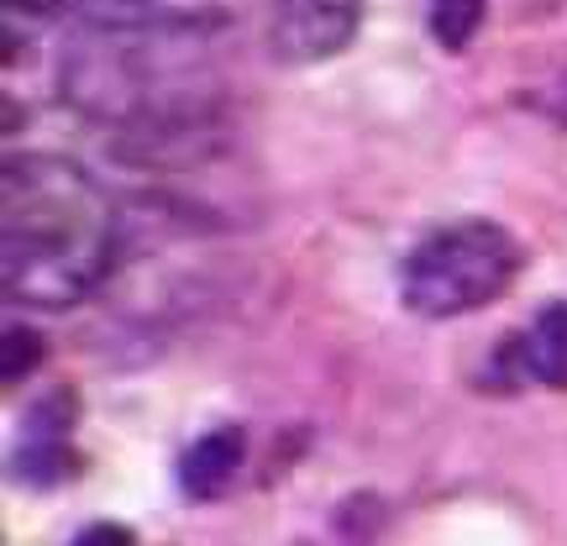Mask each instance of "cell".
<instances>
[{
	"mask_svg": "<svg viewBox=\"0 0 567 546\" xmlns=\"http://www.w3.org/2000/svg\"><path fill=\"white\" fill-rule=\"evenodd\" d=\"M122 222L95 174L59 153L0 163V284L17 305L69 310L116 264Z\"/></svg>",
	"mask_w": 567,
	"mask_h": 546,
	"instance_id": "1",
	"label": "cell"
},
{
	"mask_svg": "<svg viewBox=\"0 0 567 546\" xmlns=\"http://www.w3.org/2000/svg\"><path fill=\"white\" fill-rule=\"evenodd\" d=\"M53 84L80 116L147 137L195 132L221 111V74L205 32L84 21L53 53Z\"/></svg>",
	"mask_w": 567,
	"mask_h": 546,
	"instance_id": "2",
	"label": "cell"
},
{
	"mask_svg": "<svg viewBox=\"0 0 567 546\" xmlns=\"http://www.w3.org/2000/svg\"><path fill=\"white\" fill-rule=\"evenodd\" d=\"M520 274V243L499 222H452L410 247L400 300L425 321L473 316L505 295Z\"/></svg>",
	"mask_w": 567,
	"mask_h": 546,
	"instance_id": "3",
	"label": "cell"
},
{
	"mask_svg": "<svg viewBox=\"0 0 567 546\" xmlns=\"http://www.w3.org/2000/svg\"><path fill=\"white\" fill-rule=\"evenodd\" d=\"M363 27V0H268V48L279 63H326Z\"/></svg>",
	"mask_w": 567,
	"mask_h": 546,
	"instance_id": "4",
	"label": "cell"
},
{
	"mask_svg": "<svg viewBox=\"0 0 567 546\" xmlns=\"http://www.w3.org/2000/svg\"><path fill=\"white\" fill-rule=\"evenodd\" d=\"M84 21L111 27H163V32H221L252 11V0H74Z\"/></svg>",
	"mask_w": 567,
	"mask_h": 546,
	"instance_id": "5",
	"label": "cell"
},
{
	"mask_svg": "<svg viewBox=\"0 0 567 546\" xmlns=\"http://www.w3.org/2000/svg\"><path fill=\"white\" fill-rule=\"evenodd\" d=\"M499 363H505V389L520 384H547L567 389V300H551L536 310V321L499 347Z\"/></svg>",
	"mask_w": 567,
	"mask_h": 546,
	"instance_id": "6",
	"label": "cell"
},
{
	"mask_svg": "<svg viewBox=\"0 0 567 546\" xmlns=\"http://www.w3.org/2000/svg\"><path fill=\"white\" fill-rule=\"evenodd\" d=\"M247 463V436L237 431V425H221V431H205L200 442L184 446L179 457V488L184 499H216V494H226V484L243 473Z\"/></svg>",
	"mask_w": 567,
	"mask_h": 546,
	"instance_id": "7",
	"label": "cell"
},
{
	"mask_svg": "<svg viewBox=\"0 0 567 546\" xmlns=\"http://www.w3.org/2000/svg\"><path fill=\"white\" fill-rule=\"evenodd\" d=\"M80 467L74 446H69V415L59 421H27V436L17 442V457H11V473L21 484H59Z\"/></svg>",
	"mask_w": 567,
	"mask_h": 546,
	"instance_id": "8",
	"label": "cell"
},
{
	"mask_svg": "<svg viewBox=\"0 0 567 546\" xmlns=\"http://www.w3.org/2000/svg\"><path fill=\"white\" fill-rule=\"evenodd\" d=\"M484 11H488V0H436L431 6V38L442 42L446 53H457V48H467V42L478 38Z\"/></svg>",
	"mask_w": 567,
	"mask_h": 546,
	"instance_id": "9",
	"label": "cell"
},
{
	"mask_svg": "<svg viewBox=\"0 0 567 546\" xmlns=\"http://www.w3.org/2000/svg\"><path fill=\"white\" fill-rule=\"evenodd\" d=\"M32 363H42V347L27 337V326H11V331H6V358H0V373H6V384H21Z\"/></svg>",
	"mask_w": 567,
	"mask_h": 546,
	"instance_id": "10",
	"label": "cell"
},
{
	"mask_svg": "<svg viewBox=\"0 0 567 546\" xmlns=\"http://www.w3.org/2000/svg\"><path fill=\"white\" fill-rule=\"evenodd\" d=\"M69 546H132V530H122V526H90V530H80Z\"/></svg>",
	"mask_w": 567,
	"mask_h": 546,
	"instance_id": "11",
	"label": "cell"
},
{
	"mask_svg": "<svg viewBox=\"0 0 567 546\" xmlns=\"http://www.w3.org/2000/svg\"><path fill=\"white\" fill-rule=\"evenodd\" d=\"M63 6H74V0H6V11H17V17H59Z\"/></svg>",
	"mask_w": 567,
	"mask_h": 546,
	"instance_id": "12",
	"label": "cell"
}]
</instances>
